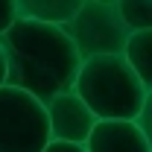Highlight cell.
Masks as SVG:
<instances>
[{"instance_id": "12", "label": "cell", "mask_w": 152, "mask_h": 152, "mask_svg": "<svg viewBox=\"0 0 152 152\" xmlns=\"http://www.w3.org/2000/svg\"><path fill=\"white\" fill-rule=\"evenodd\" d=\"M6 85V58H3V50H0V88Z\"/></svg>"}, {"instance_id": "2", "label": "cell", "mask_w": 152, "mask_h": 152, "mask_svg": "<svg viewBox=\"0 0 152 152\" xmlns=\"http://www.w3.org/2000/svg\"><path fill=\"white\" fill-rule=\"evenodd\" d=\"M94 120H129L140 114L152 91H146L123 56H96L79 64L70 88Z\"/></svg>"}, {"instance_id": "7", "label": "cell", "mask_w": 152, "mask_h": 152, "mask_svg": "<svg viewBox=\"0 0 152 152\" xmlns=\"http://www.w3.org/2000/svg\"><path fill=\"white\" fill-rule=\"evenodd\" d=\"M79 6H82V0H18L15 3V18L64 29L76 18Z\"/></svg>"}, {"instance_id": "9", "label": "cell", "mask_w": 152, "mask_h": 152, "mask_svg": "<svg viewBox=\"0 0 152 152\" xmlns=\"http://www.w3.org/2000/svg\"><path fill=\"white\" fill-rule=\"evenodd\" d=\"M117 15L129 32H152V3L149 0H117Z\"/></svg>"}, {"instance_id": "8", "label": "cell", "mask_w": 152, "mask_h": 152, "mask_svg": "<svg viewBox=\"0 0 152 152\" xmlns=\"http://www.w3.org/2000/svg\"><path fill=\"white\" fill-rule=\"evenodd\" d=\"M120 56L126 58V64L132 67L137 82L146 91H152V32H129Z\"/></svg>"}, {"instance_id": "1", "label": "cell", "mask_w": 152, "mask_h": 152, "mask_svg": "<svg viewBox=\"0 0 152 152\" xmlns=\"http://www.w3.org/2000/svg\"><path fill=\"white\" fill-rule=\"evenodd\" d=\"M0 50L6 58V85L35 96L41 105L67 94L82 64L61 26L35 20H15L0 35Z\"/></svg>"}, {"instance_id": "3", "label": "cell", "mask_w": 152, "mask_h": 152, "mask_svg": "<svg viewBox=\"0 0 152 152\" xmlns=\"http://www.w3.org/2000/svg\"><path fill=\"white\" fill-rule=\"evenodd\" d=\"M64 32L82 61L96 56H120L129 38V29L117 15V0H85Z\"/></svg>"}, {"instance_id": "5", "label": "cell", "mask_w": 152, "mask_h": 152, "mask_svg": "<svg viewBox=\"0 0 152 152\" xmlns=\"http://www.w3.org/2000/svg\"><path fill=\"white\" fill-rule=\"evenodd\" d=\"M44 114H47V132H50V140H58V143H79L85 146L88 134L94 129V114L82 105V99L67 91V94L53 96L47 105H44Z\"/></svg>"}, {"instance_id": "10", "label": "cell", "mask_w": 152, "mask_h": 152, "mask_svg": "<svg viewBox=\"0 0 152 152\" xmlns=\"http://www.w3.org/2000/svg\"><path fill=\"white\" fill-rule=\"evenodd\" d=\"M15 20H18L15 18V3H12V0H0V35H3Z\"/></svg>"}, {"instance_id": "6", "label": "cell", "mask_w": 152, "mask_h": 152, "mask_svg": "<svg viewBox=\"0 0 152 152\" xmlns=\"http://www.w3.org/2000/svg\"><path fill=\"white\" fill-rule=\"evenodd\" d=\"M85 152H152V140L129 120H96Z\"/></svg>"}, {"instance_id": "11", "label": "cell", "mask_w": 152, "mask_h": 152, "mask_svg": "<svg viewBox=\"0 0 152 152\" xmlns=\"http://www.w3.org/2000/svg\"><path fill=\"white\" fill-rule=\"evenodd\" d=\"M44 152H85V146H79V143H58V140H50Z\"/></svg>"}, {"instance_id": "4", "label": "cell", "mask_w": 152, "mask_h": 152, "mask_svg": "<svg viewBox=\"0 0 152 152\" xmlns=\"http://www.w3.org/2000/svg\"><path fill=\"white\" fill-rule=\"evenodd\" d=\"M50 143L47 114L35 96L0 88V152H44Z\"/></svg>"}]
</instances>
